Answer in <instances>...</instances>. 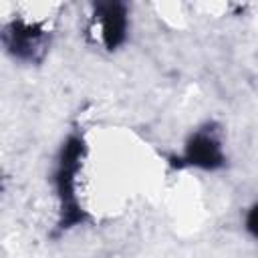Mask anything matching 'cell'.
<instances>
[{
	"instance_id": "cell-1",
	"label": "cell",
	"mask_w": 258,
	"mask_h": 258,
	"mask_svg": "<svg viewBox=\"0 0 258 258\" xmlns=\"http://www.w3.org/2000/svg\"><path fill=\"white\" fill-rule=\"evenodd\" d=\"M83 155V143L79 139H69V143L64 145L62 151V159H60V167L56 173V183H58V191L62 198V224H77L83 220V214L79 212V204L75 200V175L79 169V161Z\"/></svg>"
},
{
	"instance_id": "cell-4",
	"label": "cell",
	"mask_w": 258,
	"mask_h": 258,
	"mask_svg": "<svg viewBox=\"0 0 258 258\" xmlns=\"http://www.w3.org/2000/svg\"><path fill=\"white\" fill-rule=\"evenodd\" d=\"M99 20H101V34L103 42L107 48H117L125 40V30H127V14L123 4L109 2L99 6Z\"/></svg>"
},
{
	"instance_id": "cell-2",
	"label": "cell",
	"mask_w": 258,
	"mask_h": 258,
	"mask_svg": "<svg viewBox=\"0 0 258 258\" xmlns=\"http://www.w3.org/2000/svg\"><path fill=\"white\" fill-rule=\"evenodd\" d=\"M4 42L14 56L34 60L36 54L44 50V32L36 24L12 22L4 32Z\"/></svg>"
},
{
	"instance_id": "cell-5",
	"label": "cell",
	"mask_w": 258,
	"mask_h": 258,
	"mask_svg": "<svg viewBox=\"0 0 258 258\" xmlns=\"http://www.w3.org/2000/svg\"><path fill=\"white\" fill-rule=\"evenodd\" d=\"M246 224H248V230H250L254 236H258V206H254V208L250 210Z\"/></svg>"
},
{
	"instance_id": "cell-3",
	"label": "cell",
	"mask_w": 258,
	"mask_h": 258,
	"mask_svg": "<svg viewBox=\"0 0 258 258\" xmlns=\"http://www.w3.org/2000/svg\"><path fill=\"white\" fill-rule=\"evenodd\" d=\"M183 161L189 163V165L204 167V169H214V167L222 165L224 155H222V149H220L218 139L214 135L206 133V131L196 133L189 139V143H187Z\"/></svg>"
}]
</instances>
